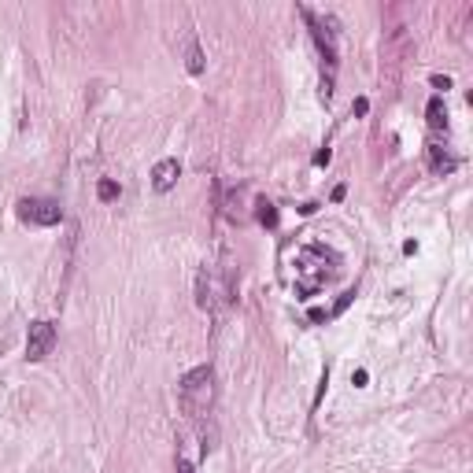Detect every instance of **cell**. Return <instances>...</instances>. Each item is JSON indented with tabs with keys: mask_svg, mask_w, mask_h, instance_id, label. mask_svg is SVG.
Returning a JSON list of instances; mask_svg holds the SVG:
<instances>
[{
	"mask_svg": "<svg viewBox=\"0 0 473 473\" xmlns=\"http://www.w3.org/2000/svg\"><path fill=\"white\" fill-rule=\"evenodd\" d=\"M177 399H182V411L200 421L204 414H211V403H215V370L211 366H197L189 370L182 381H177Z\"/></svg>",
	"mask_w": 473,
	"mask_h": 473,
	"instance_id": "6da1fadb",
	"label": "cell"
},
{
	"mask_svg": "<svg viewBox=\"0 0 473 473\" xmlns=\"http://www.w3.org/2000/svg\"><path fill=\"white\" fill-rule=\"evenodd\" d=\"M325 263H337V255L329 248H322V244H307V248L296 255V292L300 296H315V292L337 274V267H325Z\"/></svg>",
	"mask_w": 473,
	"mask_h": 473,
	"instance_id": "7a4b0ae2",
	"label": "cell"
},
{
	"mask_svg": "<svg viewBox=\"0 0 473 473\" xmlns=\"http://www.w3.org/2000/svg\"><path fill=\"white\" fill-rule=\"evenodd\" d=\"M19 218L30 226H56V222H63V207L45 197H26V200H19Z\"/></svg>",
	"mask_w": 473,
	"mask_h": 473,
	"instance_id": "3957f363",
	"label": "cell"
},
{
	"mask_svg": "<svg viewBox=\"0 0 473 473\" xmlns=\"http://www.w3.org/2000/svg\"><path fill=\"white\" fill-rule=\"evenodd\" d=\"M56 348V325L52 322H34L26 333V358L30 363H41L45 355H52Z\"/></svg>",
	"mask_w": 473,
	"mask_h": 473,
	"instance_id": "277c9868",
	"label": "cell"
},
{
	"mask_svg": "<svg viewBox=\"0 0 473 473\" xmlns=\"http://www.w3.org/2000/svg\"><path fill=\"white\" fill-rule=\"evenodd\" d=\"M177 177H182V163L177 159H159L156 170H152V189L156 192H170L177 185Z\"/></svg>",
	"mask_w": 473,
	"mask_h": 473,
	"instance_id": "5b68a950",
	"label": "cell"
},
{
	"mask_svg": "<svg viewBox=\"0 0 473 473\" xmlns=\"http://www.w3.org/2000/svg\"><path fill=\"white\" fill-rule=\"evenodd\" d=\"M426 152H429V170H433V174H451L455 167H459V159H455V156L444 148V144H429Z\"/></svg>",
	"mask_w": 473,
	"mask_h": 473,
	"instance_id": "8992f818",
	"label": "cell"
},
{
	"mask_svg": "<svg viewBox=\"0 0 473 473\" xmlns=\"http://www.w3.org/2000/svg\"><path fill=\"white\" fill-rule=\"evenodd\" d=\"M426 115H429V126H433V129H444V126H448V111H444V96H433V100H429V111H426Z\"/></svg>",
	"mask_w": 473,
	"mask_h": 473,
	"instance_id": "52a82bcc",
	"label": "cell"
},
{
	"mask_svg": "<svg viewBox=\"0 0 473 473\" xmlns=\"http://www.w3.org/2000/svg\"><path fill=\"white\" fill-rule=\"evenodd\" d=\"M189 74H204V52H200V45H197V37H189Z\"/></svg>",
	"mask_w": 473,
	"mask_h": 473,
	"instance_id": "ba28073f",
	"label": "cell"
},
{
	"mask_svg": "<svg viewBox=\"0 0 473 473\" xmlns=\"http://www.w3.org/2000/svg\"><path fill=\"white\" fill-rule=\"evenodd\" d=\"M96 197H100L104 204L119 200V185H115V182H100V185H96Z\"/></svg>",
	"mask_w": 473,
	"mask_h": 473,
	"instance_id": "9c48e42d",
	"label": "cell"
},
{
	"mask_svg": "<svg viewBox=\"0 0 473 473\" xmlns=\"http://www.w3.org/2000/svg\"><path fill=\"white\" fill-rule=\"evenodd\" d=\"M259 222H263V226H277V211H274V204L259 200Z\"/></svg>",
	"mask_w": 473,
	"mask_h": 473,
	"instance_id": "30bf717a",
	"label": "cell"
},
{
	"mask_svg": "<svg viewBox=\"0 0 473 473\" xmlns=\"http://www.w3.org/2000/svg\"><path fill=\"white\" fill-rule=\"evenodd\" d=\"M433 86L448 93V89H451V78H444V74H433Z\"/></svg>",
	"mask_w": 473,
	"mask_h": 473,
	"instance_id": "8fae6325",
	"label": "cell"
},
{
	"mask_svg": "<svg viewBox=\"0 0 473 473\" xmlns=\"http://www.w3.org/2000/svg\"><path fill=\"white\" fill-rule=\"evenodd\" d=\"M177 473H197V466H192L189 459H177Z\"/></svg>",
	"mask_w": 473,
	"mask_h": 473,
	"instance_id": "7c38bea8",
	"label": "cell"
},
{
	"mask_svg": "<svg viewBox=\"0 0 473 473\" xmlns=\"http://www.w3.org/2000/svg\"><path fill=\"white\" fill-rule=\"evenodd\" d=\"M351 385H366V370H355L351 373Z\"/></svg>",
	"mask_w": 473,
	"mask_h": 473,
	"instance_id": "4fadbf2b",
	"label": "cell"
}]
</instances>
